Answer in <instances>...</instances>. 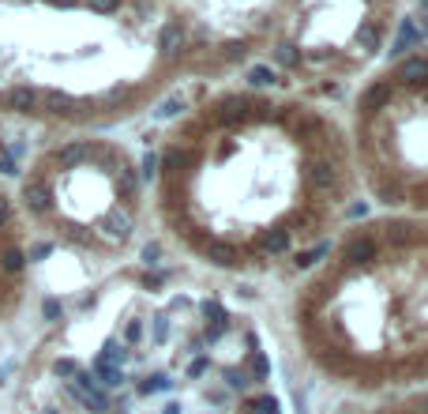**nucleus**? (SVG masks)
<instances>
[{
	"instance_id": "obj_1",
	"label": "nucleus",
	"mask_w": 428,
	"mask_h": 414,
	"mask_svg": "<svg viewBox=\"0 0 428 414\" xmlns=\"http://www.w3.org/2000/svg\"><path fill=\"white\" fill-rule=\"evenodd\" d=\"M151 218L184 260L259 279L323 248L357 204L349 136L301 90L218 87L165 125Z\"/></svg>"
},
{
	"instance_id": "obj_2",
	"label": "nucleus",
	"mask_w": 428,
	"mask_h": 414,
	"mask_svg": "<svg viewBox=\"0 0 428 414\" xmlns=\"http://www.w3.org/2000/svg\"><path fill=\"white\" fill-rule=\"evenodd\" d=\"M286 0H0V109L109 128L267 57Z\"/></svg>"
},
{
	"instance_id": "obj_3",
	"label": "nucleus",
	"mask_w": 428,
	"mask_h": 414,
	"mask_svg": "<svg viewBox=\"0 0 428 414\" xmlns=\"http://www.w3.org/2000/svg\"><path fill=\"white\" fill-rule=\"evenodd\" d=\"M87 343L49 358L60 414H290L248 309L181 271L128 268L79 301Z\"/></svg>"
},
{
	"instance_id": "obj_4",
	"label": "nucleus",
	"mask_w": 428,
	"mask_h": 414,
	"mask_svg": "<svg viewBox=\"0 0 428 414\" xmlns=\"http://www.w3.org/2000/svg\"><path fill=\"white\" fill-rule=\"evenodd\" d=\"M301 362L327 388L395 399L428 384V215L346 223L290 301Z\"/></svg>"
},
{
	"instance_id": "obj_5",
	"label": "nucleus",
	"mask_w": 428,
	"mask_h": 414,
	"mask_svg": "<svg viewBox=\"0 0 428 414\" xmlns=\"http://www.w3.org/2000/svg\"><path fill=\"white\" fill-rule=\"evenodd\" d=\"M23 207L68 248L124 256L151 215V189L139 159L106 136L64 140L23 181Z\"/></svg>"
},
{
	"instance_id": "obj_6",
	"label": "nucleus",
	"mask_w": 428,
	"mask_h": 414,
	"mask_svg": "<svg viewBox=\"0 0 428 414\" xmlns=\"http://www.w3.org/2000/svg\"><path fill=\"white\" fill-rule=\"evenodd\" d=\"M342 125L357 189L379 211L428 215V45L376 64Z\"/></svg>"
},
{
	"instance_id": "obj_7",
	"label": "nucleus",
	"mask_w": 428,
	"mask_h": 414,
	"mask_svg": "<svg viewBox=\"0 0 428 414\" xmlns=\"http://www.w3.org/2000/svg\"><path fill=\"white\" fill-rule=\"evenodd\" d=\"M395 26L398 0H286L267 57L293 87L331 90L365 79Z\"/></svg>"
},
{
	"instance_id": "obj_8",
	"label": "nucleus",
	"mask_w": 428,
	"mask_h": 414,
	"mask_svg": "<svg viewBox=\"0 0 428 414\" xmlns=\"http://www.w3.org/2000/svg\"><path fill=\"white\" fill-rule=\"evenodd\" d=\"M365 414H428V384H425V388H417V392L395 395V399L372 403Z\"/></svg>"
},
{
	"instance_id": "obj_9",
	"label": "nucleus",
	"mask_w": 428,
	"mask_h": 414,
	"mask_svg": "<svg viewBox=\"0 0 428 414\" xmlns=\"http://www.w3.org/2000/svg\"><path fill=\"white\" fill-rule=\"evenodd\" d=\"M12 223H15V204H12V196H8V192H0V234H4V230H12Z\"/></svg>"
}]
</instances>
